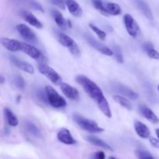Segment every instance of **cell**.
<instances>
[{
  "mask_svg": "<svg viewBox=\"0 0 159 159\" xmlns=\"http://www.w3.org/2000/svg\"><path fill=\"white\" fill-rule=\"evenodd\" d=\"M85 38H86V40L88 41V43H89L93 48H94L95 49L97 50L98 51L102 53V54H105V55L107 56H112L114 54H113V51H112L110 48H109L108 47L104 45L103 43H100L99 40L95 39L94 37H92V36L86 35L85 36Z\"/></svg>",
  "mask_w": 159,
  "mask_h": 159,
  "instance_id": "9c48e42d",
  "label": "cell"
},
{
  "mask_svg": "<svg viewBox=\"0 0 159 159\" xmlns=\"http://www.w3.org/2000/svg\"><path fill=\"white\" fill-rule=\"evenodd\" d=\"M93 2V4L94 6V7L96 8L97 10H99L101 13H102L103 15H107V12H106L105 9V3H103V2L102 0H92Z\"/></svg>",
  "mask_w": 159,
  "mask_h": 159,
  "instance_id": "4316f807",
  "label": "cell"
},
{
  "mask_svg": "<svg viewBox=\"0 0 159 159\" xmlns=\"http://www.w3.org/2000/svg\"><path fill=\"white\" fill-rule=\"evenodd\" d=\"M51 14H52L54 22L57 25V26L62 30H66L67 28H68V23L65 20V19L64 18L62 14L58 10H56V9H52Z\"/></svg>",
  "mask_w": 159,
  "mask_h": 159,
  "instance_id": "d6986e66",
  "label": "cell"
},
{
  "mask_svg": "<svg viewBox=\"0 0 159 159\" xmlns=\"http://www.w3.org/2000/svg\"><path fill=\"white\" fill-rule=\"evenodd\" d=\"M85 139H86L87 141L90 143V144H93V145H96V146H97V147L107 149V150H109V151L113 150V149H112V148L110 147V146L109 145L107 142L103 141L102 140L99 139V138H97V137L89 136V137H87Z\"/></svg>",
  "mask_w": 159,
  "mask_h": 159,
  "instance_id": "7402d4cb",
  "label": "cell"
},
{
  "mask_svg": "<svg viewBox=\"0 0 159 159\" xmlns=\"http://www.w3.org/2000/svg\"><path fill=\"white\" fill-rule=\"evenodd\" d=\"M16 1H22V0H16Z\"/></svg>",
  "mask_w": 159,
  "mask_h": 159,
  "instance_id": "60d3db41",
  "label": "cell"
},
{
  "mask_svg": "<svg viewBox=\"0 0 159 159\" xmlns=\"http://www.w3.org/2000/svg\"><path fill=\"white\" fill-rule=\"evenodd\" d=\"M30 5L31 7H32L34 9H35V10H38V11H40V12H43V7H42V6L40 4V3L37 2L31 1L30 2Z\"/></svg>",
  "mask_w": 159,
  "mask_h": 159,
  "instance_id": "836d02e7",
  "label": "cell"
},
{
  "mask_svg": "<svg viewBox=\"0 0 159 159\" xmlns=\"http://www.w3.org/2000/svg\"><path fill=\"white\" fill-rule=\"evenodd\" d=\"M113 99L116 101L117 103H119L121 107H124L125 109L128 110H132V105L130 103V101L123 96H120V95H114L113 96Z\"/></svg>",
  "mask_w": 159,
  "mask_h": 159,
  "instance_id": "484cf974",
  "label": "cell"
},
{
  "mask_svg": "<svg viewBox=\"0 0 159 159\" xmlns=\"http://www.w3.org/2000/svg\"><path fill=\"white\" fill-rule=\"evenodd\" d=\"M4 114L5 116H6V120H7V123L9 125L12 126V127H16V126L18 125L19 122L18 120H17V117L9 109H4Z\"/></svg>",
  "mask_w": 159,
  "mask_h": 159,
  "instance_id": "d4e9b609",
  "label": "cell"
},
{
  "mask_svg": "<svg viewBox=\"0 0 159 159\" xmlns=\"http://www.w3.org/2000/svg\"><path fill=\"white\" fill-rule=\"evenodd\" d=\"M140 111L142 113L143 116L146 118L148 121H150L152 124H158L159 122V119L157 116V115L152 111L151 109H149L148 107H145V106H141L140 107Z\"/></svg>",
  "mask_w": 159,
  "mask_h": 159,
  "instance_id": "44dd1931",
  "label": "cell"
},
{
  "mask_svg": "<svg viewBox=\"0 0 159 159\" xmlns=\"http://www.w3.org/2000/svg\"><path fill=\"white\" fill-rule=\"evenodd\" d=\"M106 155L103 152H97L92 156V159H105Z\"/></svg>",
  "mask_w": 159,
  "mask_h": 159,
  "instance_id": "e575fe53",
  "label": "cell"
},
{
  "mask_svg": "<svg viewBox=\"0 0 159 159\" xmlns=\"http://www.w3.org/2000/svg\"><path fill=\"white\" fill-rule=\"evenodd\" d=\"M137 157L138 159H154L150 153L143 150H137L135 152Z\"/></svg>",
  "mask_w": 159,
  "mask_h": 159,
  "instance_id": "f546056e",
  "label": "cell"
},
{
  "mask_svg": "<svg viewBox=\"0 0 159 159\" xmlns=\"http://www.w3.org/2000/svg\"><path fill=\"white\" fill-rule=\"evenodd\" d=\"M150 142L154 147L159 148V141H158V140L154 138H150Z\"/></svg>",
  "mask_w": 159,
  "mask_h": 159,
  "instance_id": "d590c367",
  "label": "cell"
},
{
  "mask_svg": "<svg viewBox=\"0 0 159 159\" xmlns=\"http://www.w3.org/2000/svg\"><path fill=\"white\" fill-rule=\"evenodd\" d=\"M23 127H24L25 131L27 132L29 134H30L31 136L34 137V138H39L41 137V132L40 130L37 127L35 124H34L33 122L29 120H26L24 122L23 124Z\"/></svg>",
  "mask_w": 159,
  "mask_h": 159,
  "instance_id": "ffe728a7",
  "label": "cell"
},
{
  "mask_svg": "<svg viewBox=\"0 0 159 159\" xmlns=\"http://www.w3.org/2000/svg\"><path fill=\"white\" fill-rule=\"evenodd\" d=\"M61 90L63 94L71 100H77L79 98V91L69 84L65 82L61 84Z\"/></svg>",
  "mask_w": 159,
  "mask_h": 159,
  "instance_id": "7c38bea8",
  "label": "cell"
},
{
  "mask_svg": "<svg viewBox=\"0 0 159 159\" xmlns=\"http://www.w3.org/2000/svg\"><path fill=\"white\" fill-rule=\"evenodd\" d=\"M13 82L14 85L19 89H23L25 88V85H26V83H25V81L23 79V78L21 75H16L14 76Z\"/></svg>",
  "mask_w": 159,
  "mask_h": 159,
  "instance_id": "83f0119b",
  "label": "cell"
},
{
  "mask_svg": "<svg viewBox=\"0 0 159 159\" xmlns=\"http://www.w3.org/2000/svg\"><path fill=\"white\" fill-rule=\"evenodd\" d=\"M108 159H116V158H114V157H112V156H110V157H109V158Z\"/></svg>",
  "mask_w": 159,
  "mask_h": 159,
  "instance_id": "ab89813d",
  "label": "cell"
},
{
  "mask_svg": "<svg viewBox=\"0 0 159 159\" xmlns=\"http://www.w3.org/2000/svg\"><path fill=\"white\" fill-rule=\"evenodd\" d=\"M38 70L43 75L48 78L52 83L58 85L61 82V78L57 74V71L53 69L51 67L47 65L46 64H40L38 66Z\"/></svg>",
  "mask_w": 159,
  "mask_h": 159,
  "instance_id": "8992f818",
  "label": "cell"
},
{
  "mask_svg": "<svg viewBox=\"0 0 159 159\" xmlns=\"http://www.w3.org/2000/svg\"><path fill=\"white\" fill-rule=\"evenodd\" d=\"M58 40L61 44L68 48L71 54L76 56H79L80 54V50H79V46L71 37H68V35L63 34V33H60L58 34Z\"/></svg>",
  "mask_w": 159,
  "mask_h": 159,
  "instance_id": "52a82bcc",
  "label": "cell"
},
{
  "mask_svg": "<svg viewBox=\"0 0 159 159\" xmlns=\"http://www.w3.org/2000/svg\"><path fill=\"white\" fill-rule=\"evenodd\" d=\"M134 4L141 11V13L149 20H153V14L148 5L144 0H132Z\"/></svg>",
  "mask_w": 159,
  "mask_h": 159,
  "instance_id": "5bb4252c",
  "label": "cell"
},
{
  "mask_svg": "<svg viewBox=\"0 0 159 159\" xmlns=\"http://www.w3.org/2000/svg\"><path fill=\"white\" fill-rule=\"evenodd\" d=\"M9 58H10V61H12V63L16 67L20 68V70L25 71V72L29 73V74H34V68L30 63L23 61L20 60V59L15 57V56L11 55L10 57H9Z\"/></svg>",
  "mask_w": 159,
  "mask_h": 159,
  "instance_id": "8fae6325",
  "label": "cell"
},
{
  "mask_svg": "<svg viewBox=\"0 0 159 159\" xmlns=\"http://www.w3.org/2000/svg\"><path fill=\"white\" fill-rule=\"evenodd\" d=\"M4 81H5V79L3 78V76H1V84H2L3 82H4Z\"/></svg>",
  "mask_w": 159,
  "mask_h": 159,
  "instance_id": "f35d334b",
  "label": "cell"
},
{
  "mask_svg": "<svg viewBox=\"0 0 159 159\" xmlns=\"http://www.w3.org/2000/svg\"><path fill=\"white\" fill-rule=\"evenodd\" d=\"M75 81L77 83L82 85L85 93L96 103L97 107L107 117L111 118L112 113L108 101L104 96L101 89L94 82L83 75L76 76Z\"/></svg>",
  "mask_w": 159,
  "mask_h": 159,
  "instance_id": "6da1fadb",
  "label": "cell"
},
{
  "mask_svg": "<svg viewBox=\"0 0 159 159\" xmlns=\"http://www.w3.org/2000/svg\"><path fill=\"white\" fill-rule=\"evenodd\" d=\"M142 47L149 57L152 59H155V60L159 59V53L154 48L153 44L152 43H149V42L144 43L142 45Z\"/></svg>",
  "mask_w": 159,
  "mask_h": 159,
  "instance_id": "cb8c5ba5",
  "label": "cell"
},
{
  "mask_svg": "<svg viewBox=\"0 0 159 159\" xmlns=\"http://www.w3.org/2000/svg\"><path fill=\"white\" fill-rule=\"evenodd\" d=\"M155 132H156V134H157V136H158V140H159V129H156Z\"/></svg>",
  "mask_w": 159,
  "mask_h": 159,
  "instance_id": "74e56055",
  "label": "cell"
},
{
  "mask_svg": "<svg viewBox=\"0 0 159 159\" xmlns=\"http://www.w3.org/2000/svg\"><path fill=\"white\" fill-rule=\"evenodd\" d=\"M1 43L6 49L10 51H21V43L18 40L14 39L2 37L1 38Z\"/></svg>",
  "mask_w": 159,
  "mask_h": 159,
  "instance_id": "9a60e30c",
  "label": "cell"
},
{
  "mask_svg": "<svg viewBox=\"0 0 159 159\" xmlns=\"http://www.w3.org/2000/svg\"><path fill=\"white\" fill-rule=\"evenodd\" d=\"M21 16L23 17L25 21L27 22L29 24L34 26L35 28H37V29H42L43 28V24L40 23V20H37V17L32 12H29V11H23L21 12Z\"/></svg>",
  "mask_w": 159,
  "mask_h": 159,
  "instance_id": "2e32d148",
  "label": "cell"
},
{
  "mask_svg": "<svg viewBox=\"0 0 159 159\" xmlns=\"http://www.w3.org/2000/svg\"><path fill=\"white\" fill-rule=\"evenodd\" d=\"M51 3L57 7L61 8L62 9H65V2L64 0H50Z\"/></svg>",
  "mask_w": 159,
  "mask_h": 159,
  "instance_id": "d6a6232c",
  "label": "cell"
},
{
  "mask_svg": "<svg viewBox=\"0 0 159 159\" xmlns=\"http://www.w3.org/2000/svg\"><path fill=\"white\" fill-rule=\"evenodd\" d=\"M73 117L76 124L85 131L93 134H98L104 131V129L99 127L97 123L95 122L93 120L85 118L79 114H74Z\"/></svg>",
  "mask_w": 159,
  "mask_h": 159,
  "instance_id": "7a4b0ae2",
  "label": "cell"
},
{
  "mask_svg": "<svg viewBox=\"0 0 159 159\" xmlns=\"http://www.w3.org/2000/svg\"><path fill=\"white\" fill-rule=\"evenodd\" d=\"M113 54H114L115 57H116V61L120 63H123L124 62V57H123L122 52H121V50L120 49V48L118 46H113Z\"/></svg>",
  "mask_w": 159,
  "mask_h": 159,
  "instance_id": "4dcf8cb0",
  "label": "cell"
},
{
  "mask_svg": "<svg viewBox=\"0 0 159 159\" xmlns=\"http://www.w3.org/2000/svg\"><path fill=\"white\" fill-rule=\"evenodd\" d=\"M16 30L22 37L26 41L30 43H35L37 41V36L35 33L28 26L25 24H19L16 26Z\"/></svg>",
  "mask_w": 159,
  "mask_h": 159,
  "instance_id": "30bf717a",
  "label": "cell"
},
{
  "mask_svg": "<svg viewBox=\"0 0 159 159\" xmlns=\"http://www.w3.org/2000/svg\"><path fill=\"white\" fill-rule=\"evenodd\" d=\"M124 21L127 33L134 38L139 37L141 35V29L133 16L130 14H126L124 17Z\"/></svg>",
  "mask_w": 159,
  "mask_h": 159,
  "instance_id": "5b68a950",
  "label": "cell"
},
{
  "mask_svg": "<svg viewBox=\"0 0 159 159\" xmlns=\"http://www.w3.org/2000/svg\"><path fill=\"white\" fill-rule=\"evenodd\" d=\"M65 5L71 15L75 17L82 16V9L75 0H65Z\"/></svg>",
  "mask_w": 159,
  "mask_h": 159,
  "instance_id": "e0dca14e",
  "label": "cell"
},
{
  "mask_svg": "<svg viewBox=\"0 0 159 159\" xmlns=\"http://www.w3.org/2000/svg\"><path fill=\"white\" fill-rule=\"evenodd\" d=\"M134 129L136 131L137 134L141 138H150L151 132L148 127L143 123L140 122V121H135L134 123Z\"/></svg>",
  "mask_w": 159,
  "mask_h": 159,
  "instance_id": "ac0fdd59",
  "label": "cell"
},
{
  "mask_svg": "<svg viewBox=\"0 0 159 159\" xmlns=\"http://www.w3.org/2000/svg\"><path fill=\"white\" fill-rule=\"evenodd\" d=\"M89 27L91 28L92 30H93V32L96 33V34L98 36V37L99 38V40H105L106 37H107V34H106L103 30H100L99 28H98L97 26H95V25L92 24V23H90L89 24Z\"/></svg>",
  "mask_w": 159,
  "mask_h": 159,
  "instance_id": "f1b7e54d",
  "label": "cell"
},
{
  "mask_svg": "<svg viewBox=\"0 0 159 159\" xmlns=\"http://www.w3.org/2000/svg\"><path fill=\"white\" fill-rule=\"evenodd\" d=\"M67 23H68V26L69 28H71V21H70V20H68V21H67Z\"/></svg>",
  "mask_w": 159,
  "mask_h": 159,
  "instance_id": "8d00e7d4",
  "label": "cell"
},
{
  "mask_svg": "<svg viewBox=\"0 0 159 159\" xmlns=\"http://www.w3.org/2000/svg\"><path fill=\"white\" fill-rule=\"evenodd\" d=\"M105 9L107 15L118 16L121 13V8L116 3L107 2L105 3Z\"/></svg>",
  "mask_w": 159,
  "mask_h": 159,
  "instance_id": "603a6c76",
  "label": "cell"
},
{
  "mask_svg": "<svg viewBox=\"0 0 159 159\" xmlns=\"http://www.w3.org/2000/svg\"><path fill=\"white\" fill-rule=\"evenodd\" d=\"M21 51L27 54L31 58L40 62V64H46L48 62V58L45 57V55H43L40 50L33 45L28 44L26 43H22Z\"/></svg>",
  "mask_w": 159,
  "mask_h": 159,
  "instance_id": "277c9868",
  "label": "cell"
},
{
  "mask_svg": "<svg viewBox=\"0 0 159 159\" xmlns=\"http://www.w3.org/2000/svg\"><path fill=\"white\" fill-rule=\"evenodd\" d=\"M112 88L114 91L117 92L120 94H121L122 96H126V97L129 98L130 99H137L138 98V94L137 93H135L133 89L130 88V87L127 86L125 85H123V84L120 83V82H114V83L112 84Z\"/></svg>",
  "mask_w": 159,
  "mask_h": 159,
  "instance_id": "ba28073f",
  "label": "cell"
},
{
  "mask_svg": "<svg viewBox=\"0 0 159 159\" xmlns=\"http://www.w3.org/2000/svg\"><path fill=\"white\" fill-rule=\"evenodd\" d=\"M37 96L38 97V99L40 100H41L42 102H48V97H47V94H46V91L43 92V90L42 89H39L37 90Z\"/></svg>",
  "mask_w": 159,
  "mask_h": 159,
  "instance_id": "1f68e13d",
  "label": "cell"
},
{
  "mask_svg": "<svg viewBox=\"0 0 159 159\" xmlns=\"http://www.w3.org/2000/svg\"><path fill=\"white\" fill-rule=\"evenodd\" d=\"M44 89L46 91L48 101L51 107L54 108H63L66 107L67 103L65 99L61 96L53 87L47 85Z\"/></svg>",
  "mask_w": 159,
  "mask_h": 159,
  "instance_id": "3957f363",
  "label": "cell"
},
{
  "mask_svg": "<svg viewBox=\"0 0 159 159\" xmlns=\"http://www.w3.org/2000/svg\"><path fill=\"white\" fill-rule=\"evenodd\" d=\"M158 91H159V85H158Z\"/></svg>",
  "mask_w": 159,
  "mask_h": 159,
  "instance_id": "b9f144b4",
  "label": "cell"
},
{
  "mask_svg": "<svg viewBox=\"0 0 159 159\" xmlns=\"http://www.w3.org/2000/svg\"><path fill=\"white\" fill-rule=\"evenodd\" d=\"M57 138L59 141L68 145H71L76 143V141L71 135V132L66 128L61 129L57 134Z\"/></svg>",
  "mask_w": 159,
  "mask_h": 159,
  "instance_id": "4fadbf2b",
  "label": "cell"
}]
</instances>
